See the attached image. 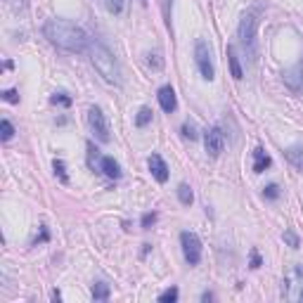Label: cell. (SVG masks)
Wrapping results in <instances>:
<instances>
[{
	"label": "cell",
	"instance_id": "6da1fadb",
	"mask_svg": "<svg viewBox=\"0 0 303 303\" xmlns=\"http://www.w3.org/2000/svg\"><path fill=\"white\" fill-rule=\"evenodd\" d=\"M43 33L52 45L69 50V52H83L90 45V38L86 36V31L76 24L66 22V19H48L43 26Z\"/></svg>",
	"mask_w": 303,
	"mask_h": 303
},
{
	"label": "cell",
	"instance_id": "7a4b0ae2",
	"mask_svg": "<svg viewBox=\"0 0 303 303\" xmlns=\"http://www.w3.org/2000/svg\"><path fill=\"white\" fill-rule=\"evenodd\" d=\"M88 52H90V59H93L95 69L100 71V76H104V81H109V83H116V86H119L121 83V71H119L116 59H114V54L109 52L100 41H90Z\"/></svg>",
	"mask_w": 303,
	"mask_h": 303
},
{
	"label": "cell",
	"instance_id": "3957f363",
	"mask_svg": "<svg viewBox=\"0 0 303 303\" xmlns=\"http://www.w3.org/2000/svg\"><path fill=\"white\" fill-rule=\"evenodd\" d=\"M88 123H90L93 135H95L100 142H109V140H111V135H109V121H107L104 111H102L100 107H90V109H88Z\"/></svg>",
	"mask_w": 303,
	"mask_h": 303
},
{
	"label": "cell",
	"instance_id": "277c9868",
	"mask_svg": "<svg viewBox=\"0 0 303 303\" xmlns=\"http://www.w3.org/2000/svg\"><path fill=\"white\" fill-rule=\"evenodd\" d=\"M180 244H183L185 260H187L190 265H197V263L202 260V242H199V237H197L195 232H187V230H185L183 235H180Z\"/></svg>",
	"mask_w": 303,
	"mask_h": 303
},
{
	"label": "cell",
	"instance_id": "5b68a950",
	"mask_svg": "<svg viewBox=\"0 0 303 303\" xmlns=\"http://www.w3.org/2000/svg\"><path fill=\"white\" fill-rule=\"evenodd\" d=\"M195 57H197V66L204 76L206 81H213V62H211V48L206 41H197L195 45Z\"/></svg>",
	"mask_w": 303,
	"mask_h": 303
},
{
	"label": "cell",
	"instance_id": "8992f818",
	"mask_svg": "<svg viewBox=\"0 0 303 303\" xmlns=\"http://www.w3.org/2000/svg\"><path fill=\"white\" fill-rule=\"evenodd\" d=\"M256 29H258V17H256V12H247L244 17H242V22H239V41L251 48L253 50V41H256Z\"/></svg>",
	"mask_w": 303,
	"mask_h": 303
},
{
	"label": "cell",
	"instance_id": "52a82bcc",
	"mask_svg": "<svg viewBox=\"0 0 303 303\" xmlns=\"http://www.w3.org/2000/svg\"><path fill=\"white\" fill-rule=\"evenodd\" d=\"M204 147L206 152L211 154V156H220V152H223V147H225V138H223V133H220V128H208L204 135Z\"/></svg>",
	"mask_w": 303,
	"mask_h": 303
},
{
	"label": "cell",
	"instance_id": "ba28073f",
	"mask_svg": "<svg viewBox=\"0 0 303 303\" xmlns=\"http://www.w3.org/2000/svg\"><path fill=\"white\" fill-rule=\"evenodd\" d=\"M159 104H161V109L163 111H175V107H178V100H175V90L171 86H163V88H159Z\"/></svg>",
	"mask_w": 303,
	"mask_h": 303
},
{
	"label": "cell",
	"instance_id": "9c48e42d",
	"mask_svg": "<svg viewBox=\"0 0 303 303\" xmlns=\"http://www.w3.org/2000/svg\"><path fill=\"white\" fill-rule=\"evenodd\" d=\"M150 171L159 183H166V180H168V166H166V161H163L159 154H152L150 156Z\"/></svg>",
	"mask_w": 303,
	"mask_h": 303
},
{
	"label": "cell",
	"instance_id": "30bf717a",
	"mask_svg": "<svg viewBox=\"0 0 303 303\" xmlns=\"http://www.w3.org/2000/svg\"><path fill=\"white\" fill-rule=\"evenodd\" d=\"M100 171L107 175V178H111V180H119L121 178V166H119V161H114V156H102Z\"/></svg>",
	"mask_w": 303,
	"mask_h": 303
},
{
	"label": "cell",
	"instance_id": "8fae6325",
	"mask_svg": "<svg viewBox=\"0 0 303 303\" xmlns=\"http://www.w3.org/2000/svg\"><path fill=\"white\" fill-rule=\"evenodd\" d=\"M268 166H270V156L260 150V147L253 150V171H256V173H263Z\"/></svg>",
	"mask_w": 303,
	"mask_h": 303
},
{
	"label": "cell",
	"instance_id": "7c38bea8",
	"mask_svg": "<svg viewBox=\"0 0 303 303\" xmlns=\"http://www.w3.org/2000/svg\"><path fill=\"white\" fill-rule=\"evenodd\" d=\"M227 62H230V74H232V78H242V64H239V59H237V52H235V48L230 45L227 48Z\"/></svg>",
	"mask_w": 303,
	"mask_h": 303
},
{
	"label": "cell",
	"instance_id": "4fadbf2b",
	"mask_svg": "<svg viewBox=\"0 0 303 303\" xmlns=\"http://www.w3.org/2000/svg\"><path fill=\"white\" fill-rule=\"evenodd\" d=\"M287 154V159L299 168V171H303V150H299V147H292V150H287L284 152Z\"/></svg>",
	"mask_w": 303,
	"mask_h": 303
},
{
	"label": "cell",
	"instance_id": "5bb4252c",
	"mask_svg": "<svg viewBox=\"0 0 303 303\" xmlns=\"http://www.w3.org/2000/svg\"><path fill=\"white\" fill-rule=\"evenodd\" d=\"M93 299H95V301H107L109 299V284H104V282L93 284Z\"/></svg>",
	"mask_w": 303,
	"mask_h": 303
},
{
	"label": "cell",
	"instance_id": "9a60e30c",
	"mask_svg": "<svg viewBox=\"0 0 303 303\" xmlns=\"http://www.w3.org/2000/svg\"><path fill=\"white\" fill-rule=\"evenodd\" d=\"M150 121H152V109L150 107H142L140 111H138V116H135V126H138V128H145Z\"/></svg>",
	"mask_w": 303,
	"mask_h": 303
},
{
	"label": "cell",
	"instance_id": "2e32d148",
	"mask_svg": "<svg viewBox=\"0 0 303 303\" xmlns=\"http://www.w3.org/2000/svg\"><path fill=\"white\" fill-rule=\"evenodd\" d=\"M178 199H180V202H183L185 206L187 204H192V199H195V195H192V190H190V185H180V187H178Z\"/></svg>",
	"mask_w": 303,
	"mask_h": 303
},
{
	"label": "cell",
	"instance_id": "e0dca14e",
	"mask_svg": "<svg viewBox=\"0 0 303 303\" xmlns=\"http://www.w3.org/2000/svg\"><path fill=\"white\" fill-rule=\"evenodd\" d=\"M12 135H14V128H12V123L7 119H2V121H0V138H2V140H10Z\"/></svg>",
	"mask_w": 303,
	"mask_h": 303
},
{
	"label": "cell",
	"instance_id": "ac0fdd59",
	"mask_svg": "<svg viewBox=\"0 0 303 303\" xmlns=\"http://www.w3.org/2000/svg\"><path fill=\"white\" fill-rule=\"evenodd\" d=\"M98 161H102V159H100V152L95 150V145L90 142V145H88V163H90V168H95Z\"/></svg>",
	"mask_w": 303,
	"mask_h": 303
},
{
	"label": "cell",
	"instance_id": "d6986e66",
	"mask_svg": "<svg viewBox=\"0 0 303 303\" xmlns=\"http://www.w3.org/2000/svg\"><path fill=\"white\" fill-rule=\"evenodd\" d=\"M159 301H161V303H173V301H178V289H175V287L166 289V292L159 296Z\"/></svg>",
	"mask_w": 303,
	"mask_h": 303
},
{
	"label": "cell",
	"instance_id": "ffe728a7",
	"mask_svg": "<svg viewBox=\"0 0 303 303\" xmlns=\"http://www.w3.org/2000/svg\"><path fill=\"white\" fill-rule=\"evenodd\" d=\"M52 168H54V173L59 175V180H62V183H69V178H66V168H64V161H59V159H54Z\"/></svg>",
	"mask_w": 303,
	"mask_h": 303
},
{
	"label": "cell",
	"instance_id": "44dd1931",
	"mask_svg": "<svg viewBox=\"0 0 303 303\" xmlns=\"http://www.w3.org/2000/svg\"><path fill=\"white\" fill-rule=\"evenodd\" d=\"M104 7H107L111 14H119L121 7H123V0H104Z\"/></svg>",
	"mask_w": 303,
	"mask_h": 303
},
{
	"label": "cell",
	"instance_id": "7402d4cb",
	"mask_svg": "<svg viewBox=\"0 0 303 303\" xmlns=\"http://www.w3.org/2000/svg\"><path fill=\"white\" fill-rule=\"evenodd\" d=\"M52 104H62V107H71V98L59 93V95H52Z\"/></svg>",
	"mask_w": 303,
	"mask_h": 303
},
{
	"label": "cell",
	"instance_id": "603a6c76",
	"mask_svg": "<svg viewBox=\"0 0 303 303\" xmlns=\"http://www.w3.org/2000/svg\"><path fill=\"white\" fill-rule=\"evenodd\" d=\"M263 197H265V199H277V197H280V187H277V185H268V187L263 190Z\"/></svg>",
	"mask_w": 303,
	"mask_h": 303
},
{
	"label": "cell",
	"instance_id": "cb8c5ba5",
	"mask_svg": "<svg viewBox=\"0 0 303 303\" xmlns=\"http://www.w3.org/2000/svg\"><path fill=\"white\" fill-rule=\"evenodd\" d=\"M183 135H185V138H190V140H197V128H195V123H190V121H187V123L183 126Z\"/></svg>",
	"mask_w": 303,
	"mask_h": 303
},
{
	"label": "cell",
	"instance_id": "d4e9b609",
	"mask_svg": "<svg viewBox=\"0 0 303 303\" xmlns=\"http://www.w3.org/2000/svg\"><path fill=\"white\" fill-rule=\"evenodd\" d=\"M284 242H287V244H289L292 249H299V237L294 235L292 230H287V232H284Z\"/></svg>",
	"mask_w": 303,
	"mask_h": 303
},
{
	"label": "cell",
	"instance_id": "484cf974",
	"mask_svg": "<svg viewBox=\"0 0 303 303\" xmlns=\"http://www.w3.org/2000/svg\"><path fill=\"white\" fill-rule=\"evenodd\" d=\"M154 223H156V213H145V216H142V227H145V230H150Z\"/></svg>",
	"mask_w": 303,
	"mask_h": 303
},
{
	"label": "cell",
	"instance_id": "4316f807",
	"mask_svg": "<svg viewBox=\"0 0 303 303\" xmlns=\"http://www.w3.org/2000/svg\"><path fill=\"white\" fill-rule=\"evenodd\" d=\"M2 100L14 104V102H19V95H17V90H5V93H2Z\"/></svg>",
	"mask_w": 303,
	"mask_h": 303
},
{
	"label": "cell",
	"instance_id": "83f0119b",
	"mask_svg": "<svg viewBox=\"0 0 303 303\" xmlns=\"http://www.w3.org/2000/svg\"><path fill=\"white\" fill-rule=\"evenodd\" d=\"M7 5L17 7V10H24V7H26V0H7Z\"/></svg>",
	"mask_w": 303,
	"mask_h": 303
},
{
	"label": "cell",
	"instance_id": "f1b7e54d",
	"mask_svg": "<svg viewBox=\"0 0 303 303\" xmlns=\"http://www.w3.org/2000/svg\"><path fill=\"white\" fill-rule=\"evenodd\" d=\"M258 265H260L258 253H256V251H251V268H258Z\"/></svg>",
	"mask_w": 303,
	"mask_h": 303
},
{
	"label": "cell",
	"instance_id": "f546056e",
	"mask_svg": "<svg viewBox=\"0 0 303 303\" xmlns=\"http://www.w3.org/2000/svg\"><path fill=\"white\" fill-rule=\"evenodd\" d=\"M48 237H50V235H48V230H41V237H36V244H38V242H48Z\"/></svg>",
	"mask_w": 303,
	"mask_h": 303
},
{
	"label": "cell",
	"instance_id": "4dcf8cb0",
	"mask_svg": "<svg viewBox=\"0 0 303 303\" xmlns=\"http://www.w3.org/2000/svg\"><path fill=\"white\" fill-rule=\"evenodd\" d=\"M301 301H303V292H301Z\"/></svg>",
	"mask_w": 303,
	"mask_h": 303
}]
</instances>
